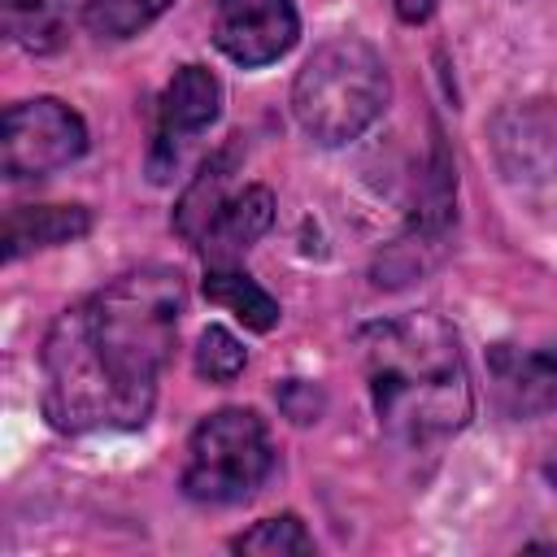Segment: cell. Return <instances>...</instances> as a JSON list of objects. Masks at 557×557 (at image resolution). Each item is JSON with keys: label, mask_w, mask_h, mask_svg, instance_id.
<instances>
[{"label": "cell", "mask_w": 557, "mask_h": 557, "mask_svg": "<svg viewBox=\"0 0 557 557\" xmlns=\"http://www.w3.org/2000/svg\"><path fill=\"white\" fill-rule=\"evenodd\" d=\"M187 283L174 265H135L65 305L39 348L44 418L61 435L135 431L152 418L174 357Z\"/></svg>", "instance_id": "6da1fadb"}, {"label": "cell", "mask_w": 557, "mask_h": 557, "mask_svg": "<svg viewBox=\"0 0 557 557\" xmlns=\"http://www.w3.org/2000/svg\"><path fill=\"white\" fill-rule=\"evenodd\" d=\"M357 348L374 418L392 440L426 448L435 440L457 435L474 418V387L461 357V339L440 313L409 309L370 322L357 335Z\"/></svg>", "instance_id": "7a4b0ae2"}, {"label": "cell", "mask_w": 557, "mask_h": 557, "mask_svg": "<svg viewBox=\"0 0 557 557\" xmlns=\"http://www.w3.org/2000/svg\"><path fill=\"white\" fill-rule=\"evenodd\" d=\"M387 96L392 78L383 57L357 35H335L318 44L296 70L292 113L313 144L344 148L383 117Z\"/></svg>", "instance_id": "3957f363"}, {"label": "cell", "mask_w": 557, "mask_h": 557, "mask_svg": "<svg viewBox=\"0 0 557 557\" xmlns=\"http://www.w3.org/2000/svg\"><path fill=\"white\" fill-rule=\"evenodd\" d=\"M274 470V444L257 409H218L196 422L178 487L196 505H239Z\"/></svg>", "instance_id": "277c9868"}, {"label": "cell", "mask_w": 557, "mask_h": 557, "mask_svg": "<svg viewBox=\"0 0 557 557\" xmlns=\"http://www.w3.org/2000/svg\"><path fill=\"white\" fill-rule=\"evenodd\" d=\"M87 152V122L57 96L17 100L0 122V170L4 178H44L74 165Z\"/></svg>", "instance_id": "5b68a950"}, {"label": "cell", "mask_w": 557, "mask_h": 557, "mask_svg": "<svg viewBox=\"0 0 557 557\" xmlns=\"http://www.w3.org/2000/svg\"><path fill=\"white\" fill-rule=\"evenodd\" d=\"M300 39V13L292 0H218L213 44L244 70H261L287 57Z\"/></svg>", "instance_id": "8992f818"}, {"label": "cell", "mask_w": 557, "mask_h": 557, "mask_svg": "<svg viewBox=\"0 0 557 557\" xmlns=\"http://www.w3.org/2000/svg\"><path fill=\"white\" fill-rule=\"evenodd\" d=\"M222 113V83L213 70L205 65H183L174 70V78L161 91L157 104V139H152V178H170V170L178 165V148L209 131Z\"/></svg>", "instance_id": "52a82bcc"}, {"label": "cell", "mask_w": 557, "mask_h": 557, "mask_svg": "<svg viewBox=\"0 0 557 557\" xmlns=\"http://www.w3.org/2000/svg\"><path fill=\"white\" fill-rule=\"evenodd\" d=\"M496 400L513 418H535V413H557V339L540 348H513L496 344L487 357Z\"/></svg>", "instance_id": "ba28073f"}, {"label": "cell", "mask_w": 557, "mask_h": 557, "mask_svg": "<svg viewBox=\"0 0 557 557\" xmlns=\"http://www.w3.org/2000/svg\"><path fill=\"white\" fill-rule=\"evenodd\" d=\"M274 226V191L265 183H252L244 191H231L209 231L200 235L196 252L205 265H239V257Z\"/></svg>", "instance_id": "9c48e42d"}, {"label": "cell", "mask_w": 557, "mask_h": 557, "mask_svg": "<svg viewBox=\"0 0 557 557\" xmlns=\"http://www.w3.org/2000/svg\"><path fill=\"white\" fill-rule=\"evenodd\" d=\"M235 165H239V139L231 135L218 152H209L205 161H200V170L191 174V183L183 187V196H178V205H174V231H178V239H187L191 248L200 244V235L209 231V222L218 218V209L226 205V196H231V174H235Z\"/></svg>", "instance_id": "30bf717a"}, {"label": "cell", "mask_w": 557, "mask_h": 557, "mask_svg": "<svg viewBox=\"0 0 557 557\" xmlns=\"http://www.w3.org/2000/svg\"><path fill=\"white\" fill-rule=\"evenodd\" d=\"M91 231V213L83 205H17L4 218V261H22L26 252L74 244Z\"/></svg>", "instance_id": "8fae6325"}, {"label": "cell", "mask_w": 557, "mask_h": 557, "mask_svg": "<svg viewBox=\"0 0 557 557\" xmlns=\"http://www.w3.org/2000/svg\"><path fill=\"white\" fill-rule=\"evenodd\" d=\"M205 300L231 309L248 331L278 326V300L257 278H248L239 265H205Z\"/></svg>", "instance_id": "7c38bea8"}, {"label": "cell", "mask_w": 557, "mask_h": 557, "mask_svg": "<svg viewBox=\"0 0 557 557\" xmlns=\"http://www.w3.org/2000/svg\"><path fill=\"white\" fill-rule=\"evenodd\" d=\"M0 22L9 44L26 52H57L65 44L61 0H0Z\"/></svg>", "instance_id": "4fadbf2b"}, {"label": "cell", "mask_w": 557, "mask_h": 557, "mask_svg": "<svg viewBox=\"0 0 557 557\" xmlns=\"http://www.w3.org/2000/svg\"><path fill=\"white\" fill-rule=\"evenodd\" d=\"M313 548L318 544L296 513L261 518L257 527H248L244 535L231 540V553H257V557H309Z\"/></svg>", "instance_id": "5bb4252c"}, {"label": "cell", "mask_w": 557, "mask_h": 557, "mask_svg": "<svg viewBox=\"0 0 557 557\" xmlns=\"http://www.w3.org/2000/svg\"><path fill=\"white\" fill-rule=\"evenodd\" d=\"M165 9L170 0H87L83 26L100 39H131L144 26H152Z\"/></svg>", "instance_id": "9a60e30c"}, {"label": "cell", "mask_w": 557, "mask_h": 557, "mask_svg": "<svg viewBox=\"0 0 557 557\" xmlns=\"http://www.w3.org/2000/svg\"><path fill=\"white\" fill-rule=\"evenodd\" d=\"M248 352L244 344L226 331V326H205L200 339H196V374L209 379V383H231L239 370H244Z\"/></svg>", "instance_id": "2e32d148"}, {"label": "cell", "mask_w": 557, "mask_h": 557, "mask_svg": "<svg viewBox=\"0 0 557 557\" xmlns=\"http://www.w3.org/2000/svg\"><path fill=\"white\" fill-rule=\"evenodd\" d=\"M431 9H435V0H396L400 22H426V17H431Z\"/></svg>", "instance_id": "e0dca14e"}, {"label": "cell", "mask_w": 557, "mask_h": 557, "mask_svg": "<svg viewBox=\"0 0 557 557\" xmlns=\"http://www.w3.org/2000/svg\"><path fill=\"white\" fill-rule=\"evenodd\" d=\"M544 479H548V483L557 487V444H553V453L544 457Z\"/></svg>", "instance_id": "ac0fdd59"}]
</instances>
